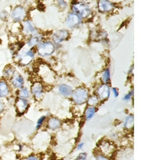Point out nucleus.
<instances>
[{
  "label": "nucleus",
  "mask_w": 147,
  "mask_h": 160,
  "mask_svg": "<svg viewBox=\"0 0 147 160\" xmlns=\"http://www.w3.org/2000/svg\"><path fill=\"white\" fill-rule=\"evenodd\" d=\"M15 69L12 65H8L4 68L2 71V76L3 79L8 80L11 79V78L14 76L15 73Z\"/></svg>",
  "instance_id": "19"
},
{
  "label": "nucleus",
  "mask_w": 147,
  "mask_h": 160,
  "mask_svg": "<svg viewBox=\"0 0 147 160\" xmlns=\"http://www.w3.org/2000/svg\"><path fill=\"white\" fill-rule=\"evenodd\" d=\"M83 19L81 18L79 15L71 12L68 14L66 20V23L70 28L76 29L80 27L82 25Z\"/></svg>",
  "instance_id": "5"
},
{
  "label": "nucleus",
  "mask_w": 147,
  "mask_h": 160,
  "mask_svg": "<svg viewBox=\"0 0 147 160\" xmlns=\"http://www.w3.org/2000/svg\"><path fill=\"white\" fill-rule=\"evenodd\" d=\"M110 92L113 93V95L115 98H117V97L119 96V92H118V89H117V88H110Z\"/></svg>",
  "instance_id": "31"
},
{
  "label": "nucleus",
  "mask_w": 147,
  "mask_h": 160,
  "mask_svg": "<svg viewBox=\"0 0 147 160\" xmlns=\"http://www.w3.org/2000/svg\"><path fill=\"white\" fill-rule=\"evenodd\" d=\"M10 83L12 86V87L15 89H20L22 87H24L25 85V79L23 76L20 73L15 72L14 76L10 79Z\"/></svg>",
  "instance_id": "15"
},
{
  "label": "nucleus",
  "mask_w": 147,
  "mask_h": 160,
  "mask_svg": "<svg viewBox=\"0 0 147 160\" xmlns=\"http://www.w3.org/2000/svg\"><path fill=\"white\" fill-rule=\"evenodd\" d=\"M84 146H85V143L84 142H79V144H78V146H77V149L78 150H80V149H82V148L84 147Z\"/></svg>",
  "instance_id": "34"
},
{
  "label": "nucleus",
  "mask_w": 147,
  "mask_h": 160,
  "mask_svg": "<svg viewBox=\"0 0 147 160\" xmlns=\"http://www.w3.org/2000/svg\"><path fill=\"white\" fill-rule=\"evenodd\" d=\"M99 148L102 154L107 156L112 155L115 151V147L113 142L108 141V140H102L100 142Z\"/></svg>",
  "instance_id": "13"
},
{
  "label": "nucleus",
  "mask_w": 147,
  "mask_h": 160,
  "mask_svg": "<svg viewBox=\"0 0 147 160\" xmlns=\"http://www.w3.org/2000/svg\"><path fill=\"white\" fill-rule=\"evenodd\" d=\"M15 106L16 108L17 113L20 115L24 114L28 109L29 102L27 99L22 98L19 97H17L15 101Z\"/></svg>",
  "instance_id": "11"
},
{
  "label": "nucleus",
  "mask_w": 147,
  "mask_h": 160,
  "mask_svg": "<svg viewBox=\"0 0 147 160\" xmlns=\"http://www.w3.org/2000/svg\"><path fill=\"white\" fill-rule=\"evenodd\" d=\"M25 160H40V159L37 157V156H34V155H32V156H29L28 157L26 158Z\"/></svg>",
  "instance_id": "33"
},
{
  "label": "nucleus",
  "mask_w": 147,
  "mask_h": 160,
  "mask_svg": "<svg viewBox=\"0 0 147 160\" xmlns=\"http://www.w3.org/2000/svg\"><path fill=\"white\" fill-rule=\"evenodd\" d=\"M10 17L15 23L22 22L27 18V11L22 6H15L10 13Z\"/></svg>",
  "instance_id": "4"
},
{
  "label": "nucleus",
  "mask_w": 147,
  "mask_h": 160,
  "mask_svg": "<svg viewBox=\"0 0 147 160\" xmlns=\"http://www.w3.org/2000/svg\"><path fill=\"white\" fill-rule=\"evenodd\" d=\"M5 108H6V105H5V103L2 100H0V114L2 113L5 110Z\"/></svg>",
  "instance_id": "32"
},
{
  "label": "nucleus",
  "mask_w": 147,
  "mask_h": 160,
  "mask_svg": "<svg viewBox=\"0 0 147 160\" xmlns=\"http://www.w3.org/2000/svg\"><path fill=\"white\" fill-rule=\"evenodd\" d=\"M99 99H98V97L96 96V95H89V98H88L87 103L88 106H92V107H96L97 105H98L99 103Z\"/></svg>",
  "instance_id": "24"
},
{
  "label": "nucleus",
  "mask_w": 147,
  "mask_h": 160,
  "mask_svg": "<svg viewBox=\"0 0 147 160\" xmlns=\"http://www.w3.org/2000/svg\"><path fill=\"white\" fill-rule=\"evenodd\" d=\"M70 31L66 30V29H62V30L56 31V32L53 33L52 35V40L55 44H60L63 41L68 40L70 38Z\"/></svg>",
  "instance_id": "8"
},
{
  "label": "nucleus",
  "mask_w": 147,
  "mask_h": 160,
  "mask_svg": "<svg viewBox=\"0 0 147 160\" xmlns=\"http://www.w3.org/2000/svg\"><path fill=\"white\" fill-rule=\"evenodd\" d=\"M110 86L108 84H101L97 87L95 95L98 97L99 101L108 100L110 95Z\"/></svg>",
  "instance_id": "6"
},
{
  "label": "nucleus",
  "mask_w": 147,
  "mask_h": 160,
  "mask_svg": "<svg viewBox=\"0 0 147 160\" xmlns=\"http://www.w3.org/2000/svg\"><path fill=\"white\" fill-rule=\"evenodd\" d=\"M89 96V90L85 87H78L72 91V95H71L72 102L77 105H82L86 103Z\"/></svg>",
  "instance_id": "2"
},
{
  "label": "nucleus",
  "mask_w": 147,
  "mask_h": 160,
  "mask_svg": "<svg viewBox=\"0 0 147 160\" xmlns=\"http://www.w3.org/2000/svg\"><path fill=\"white\" fill-rule=\"evenodd\" d=\"M8 16V13L7 12L6 10H2L0 12V20L2 21H6Z\"/></svg>",
  "instance_id": "28"
},
{
  "label": "nucleus",
  "mask_w": 147,
  "mask_h": 160,
  "mask_svg": "<svg viewBox=\"0 0 147 160\" xmlns=\"http://www.w3.org/2000/svg\"><path fill=\"white\" fill-rule=\"evenodd\" d=\"M101 82L103 84H109L110 81V71L109 68H106L103 70L101 74Z\"/></svg>",
  "instance_id": "23"
},
{
  "label": "nucleus",
  "mask_w": 147,
  "mask_h": 160,
  "mask_svg": "<svg viewBox=\"0 0 147 160\" xmlns=\"http://www.w3.org/2000/svg\"><path fill=\"white\" fill-rule=\"evenodd\" d=\"M58 90L60 95H62L64 97L68 98V97H70L71 95H72L73 88H72L70 86H69V85L62 84L59 86Z\"/></svg>",
  "instance_id": "18"
},
{
  "label": "nucleus",
  "mask_w": 147,
  "mask_h": 160,
  "mask_svg": "<svg viewBox=\"0 0 147 160\" xmlns=\"http://www.w3.org/2000/svg\"><path fill=\"white\" fill-rule=\"evenodd\" d=\"M115 5L109 0H98V10L101 13H109L114 11Z\"/></svg>",
  "instance_id": "10"
},
{
  "label": "nucleus",
  "mask_w": 147,
  "mask_h": 160,
  "mask_svg": "<svg viewBox=\"0 0 147 160\" xmlns=\"http://www.w3.org/2000/svg\"><path fill=\"white\" fill-rule=\"evenodd\" d=\"M22 29L24 34L28 36V37L40 33L39 31H37V29L36 28V27L34 26V24H33V22L31 20H29V19H25V21L22 22Z\"/></svg>",
  "instance_id": "7"
},
{
  "label": "nucleus",
  "mask_w": 147,
  "mask_h": 160,
  "mask_svg": "<svg viewBox=\"0 0 147 160\" xmlns=\"http://www.w3.org/2000/svg\"><path fill=\"white\" fill-rule=\"evenodd\" d=\"M75 160H87V153L86 152H81Z\"/></svg>",
  "instance_id": "30"
},
{
  "label": "nucleus",
  "mask_w": 147,
  "mask_h": 160,
  "mask_svg": "<svg viewBox=\"0 0 147 160\" xmlns=\"http://www.w3.org/2000/svg\"><path fill=\"white\" fill-rule=\"evenodd\" d=\"M96 160H110V159L107 156L102 153L97 154L96 156Z\"/></svg>",
  "instance_id": "29"
},
{
  "label": "nucleus",
  "mask_w": 147,
  "mask_h": 160,
  "mask_svg": "<svg viewBox=\"0 0 147 160\" xmlns=\"http://www.w3.org/2000/svg\"><path fill=\"white\" fill-rule=\"evenodd\" d=\"M133 71H134V66H131V67H130V69L129 72H128V73H129L130 75H132Z\"/></svg>",
  "instance_id": "35"
},
{
  "label": "nucleus",
  "mask_w": 147,
  "mask_h": 160,
  "mask_svg": "<svg viewBox=\"0 0 147 160\" xmlns=\"http://www.w3.org/2000/svg\"><path fill=\"white\" fill-rule=\"evenodd\" d=\"M31 93L32 94L34 98L37 99V100L41 99L44 93V85L40 82H35L31 88Z\"/></svg>",
  "instance_id": "12"
},
{
  "label": "nucleus",
  "mask_w": 147,
  "mask_h": 160,
  "mask_svg": "<svg viewBox=\"0 0 147 160\" xmlns=\"http://www.w3.org/2000/svg\"><path fill=\"white\" fill-rule=\"evenodd\" d=\"M56 6L62 10L65 9V8H66L67 6H68V4H67V2L65 0H56Z\"/></svg>",
  "instance_id": "26"
},
{
  "label": "nucleus",
  "mask_w": 147,
  "mask_h": 160,
  "mask_svg": "<svg viewBox=\"0 0 147 160\" xmlns=\"http://www.w3.org/2000/svg\"><path fill=\"white\" fill-rule=\"evenodd\" d=\"M46 119H47L46 116H41V118H38V120H37V123H36V127H35L36 130H38L41 129V128H42L43 123H44V121H46Z\"/></svg>",
  "instance_id": "25"
},
{
  "label": "nucleus",
  "mask_w": 147,
  "mask_h": 160,
  "mask_svg": "<svg viewBox=\"0 0 147 160\" xmlns=\"http://www.w3.org/2000/svg\"><path fill=\"white\" fill-rule=\"evenodd\" d=\"M134 116L132 114H130L126 117L124 123V128L126 130H130L134 128Z\"/></svg>",
  "instance_id": "21"
},
{
  "label": "nucleus",
  "mask_w": 147,
  "mask_h": 160,
  "mask_svg": "<svg viewBox=\"0 0 147 160\" xmlns=\"http://www.w3.org/2000/svg\"><path fill=\"white\" fill-rule=\"evenodd\" d=\"M97 111L96 107H92V106H88L86 108L84 112V116L86 121H90L94 118L95 114H96Z\"/></svg>",
  "instance_id": "20"
},
{
  "label": "nucleus",
  "mask_w": 147,
  "mask_h": 160,
  "mask_svg": "<svg viewBox=\"0 0 147 160\" xmlns=\"http://www.w3.org/2000/svg\"><path fill=\"white\" fill-rule=\"evenodd\" d=\"M133 96H134V90H131V91H130L129 92L124 95V98H123V101H124V102H130L132 99Z\"/></svg>",
  "instance_id": "27"
},
{
  "label": "nucleus",
  "mask_w": 147,
  "mask_h": 160,
  "mask_svg": "<svg viewBox=\"0 0 147 160\" xmlns=\"http://www.w3.org/2000/svg\"><path fill=\"white\" fill-rule=\"evenodd\" d=\"M72 12L77 14L82 19L90 18L92 15V10L90 6L85 2L74 1L71 5Z\"/></svg>",
  "instance_id": "1"
},
{
  "label": "nucleus",
  "mask_w": 147,
  "mask_h": 160,
  "mask_svg": "<svg viewBox=\"0 0 147 160\" xmlns=\"http://www.w3.org/2000/svg\"><path fill=\"white\" fill-rule=\"evenodd\" d=\"M42 41H44V38L40 33H38V34L30 36L28 39L27 40V41H26V44L27 45L29 48H35Z\"/></svg>",
  "instance_id": "14"
},
{
  "label": "nucleus",
  "mask_w": 147,
  "mask_h": 160,
  "mask_svg": "<svg viewBox=\"0 0 147 160\" xmlns=\"http://www.w3.org/2000/svg\"><path fill=\"white\" fill-rule=\"evenodd\" d=\"M35 53L36 52L34 48H30L29 50H26L25 53L21 54L20 61L18 63L20 65L23 66V67L28 66L34 60V57H35Z\"/></svg>",
  "instance_id": "9"
},
{
  "label": "nucleus",
  "mask_w": 147,
  "mask_h": 160,
  "mask_svg": "<svg viewBox=\"0 0 147 160\" xmlns=\"http://www.w3.org/2000/svg\"><path fill=\"white\" fill-rule=\"evenodd\" d=\"M11 88L8 82V80L5 79H0V98H5L9 96Z\"/></svg>",
  "instance_id": "16"
},
{
  "label": "nucleus",
  "mask_w": 147,
  "mask_h": 160,
  "mask_svg": "<svg viewBox=\"0 0 147 160\" xmlns=\"http://www.w3.org/2000/svg\"><path fill=\"white\" fill-rule=\"evenodd\" d=\"M17 97H19V98L27 99L30 97L31 92L28 90V88H26V87H22L20 89H18L17 91Z\"/></svg>",
  "instance_id": "22"
},
{
  "label": "nucleus",
  "mask_w": 147,
  "mask_h": 160,
  "mask_svg": "<svg viewBox=\"0 0 147 160\" xmlns=\"http://www.w3.org/2000/svg\"><path fill=\"white\" fill-rule=\"evenodd\" d=\"M56 50V44L51 41H42L37 47V52L41 57H49L53 54Z\"/></svg>",
  "instance_id": "3"
},
{
  "label": "nucleus",
  "mask_w": 147,
  "mask_h": 160,
  "mask_svg": "<svg viewBox=\"0 0 147 160\" xmlns=\"http://www.w3.org/2000/svg\"><path fill=\"white\" fill-rule=\"evenodd\" d=\"M62 125V122L60 119L56 117H51L48 119L47 123V127L49 130H58L59 128L61 127Z\"/></svg>",
  "instance_id": "17"
}]
</instances>
